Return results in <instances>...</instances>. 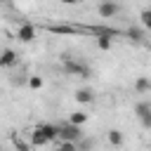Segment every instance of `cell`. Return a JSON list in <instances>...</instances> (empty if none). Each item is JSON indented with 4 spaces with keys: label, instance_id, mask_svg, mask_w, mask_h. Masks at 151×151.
<instances>
[{
    "label": "cell",
    "instance_id": "1",
    "mask_svg": "<svg viewBox=\"0 0 151 151\" xmlns=\"http://www.w3.org/2000/svg\"><path fill=\"white\" fill-rule=\"evenodd\" d=\"M61 68H64V73L76 76V78H90V76H92V71H90V66H87L85 61L73 59V57H68V54L61 57Z\"/></svg>",
    "mask_w": 151,
    "mask_h": 151
},
{
    "label": "cell",
    "instance_id": "2",
    "mask_svg": "<svg viewBox=\"0 0 151 151\" xmlns=\"http://www.w3.org/2000/svg\"><path fill=\"white\" fill-rule=\"evenodd\" d=\"M57 130H59V142H80L83 139V130L80 125H73L71 120L66 123H57Z\"/></svg>",
    "mask_w": 151,
    "mask_h": 151
},
{
    "label": "cell",
    "instance_id": "3",
    "mask_svg": "<svg viewBox=\"0 0 151 151\" xmlns=\"http://www.w3.org/2000/svg\"><path fill=\"white\" fill-rule=\"evenodd\" d=\"M97 14H99L101 19H113V17L120 14V5H118L116 0H101V2L97 5Z\"/></svg>",
    "mask_w": 151,
    "mask_h": 151
},
{
    "label": "cell",
    "instance_id": "4",
    "mask_svg": "<svg viewBox=\"0 0 151 151\" xmlns=\"http://www.w3.org/2000/svg\"><path fill=\"white\" fill-rule=\"evenodd\" d=\"M134 116L139 118L142 127L151 130V104H149V101H137V104H134Z\"/></svg>",
    "mask_w": 151,
    "mask_h": 151
},
{
    "label": "cell",
    "instance_id": "5",
    "mask_svg": "<svg viewBox=\"0 0 151 151\" xmlns=\"http://www.w3.org/2000/svg\"><path fill=\"white\" fill-rule=\"evenodd\" d=\"M35 35H38V28H35L33 24H21V26L17 28V40H19V42H24V45L33 42V40H35Z\"/></svg>",
    "mask_w": 151,
    "mask_h": 151
},
{
    "label": "cell",
    "instance_id": "6",
    "mask_svg": "<svg viewBox=\"0 0 151 151\" xmlns=\"http://www.w3.org/2000/svg\"><path fill=\"white\" fill-rule=\"evenodd\" d=\"M17 61H19L17 52H14L12 47H5V50H2V54H0V66H2V68H12Z\"/></svg>",
    "mask_w": 151,
    "mask_h": 151
},
{
    "label": "cell",
    "instance_id": "7",
    "mask_svg": "<svg viewBox=\"0 0 151 151\" xmlns=\"http://www.w3.org/2000/svg\"><path fill=\"white\" fill-rule=\"evenodd\" d=\"M35 130H40L42 134H47L50 142H59V130H57V125H52V123H38Z\"/></svg>",
    "mask_w": 151,
    "mask_h": 151
},
{
    "label": "cell",
    "instance_id": "8",
    "mask_svg": "<svg viewBox=\"0 0 151 151\" xmlns=\"http://www.w3.org/2000/svg\"><path fill=\"white\" fill-rule=\"evenodd\" d=\"M76 101L78 104H92L94 101V90L92 87H80V90H76Z\"/></svg>",
    "mask_w": 151,
    "mask_h": 151
},
{
    "label": "cell",
    "instance_id": "9",
    "mask_svg": "<svg viewBox=\"0 0 151 151\" xmlns=\"http://www.w3.org/2000/svg\"><path fill=\"white\" fill-rule=\"evenodd\" d=\"M106 139H109V144H111V146H116V149H118V146H123V142H125V137H123V132H120L118 127H111V130L106 132Z\"/></svg>",
    "mask_w": 151,
    "mask_h": 151
},
{
    "label": "cell",
    "instance_id": "10",
    "mask_svg": "<svg viewBox=\"0 0 151 151\" xmlns=\"http://www.w3.org/2000/svg\"><path fill=\"white\" fill-rule=\"evenodd\" d=\"M31 144H33V146H47V144H52V142L47 139V134H42L40 130L33 127V130H31Z\"/></svg>",
    "mask_w": 151,
    "mask_h": 151
},
{
    "label": "cell",
    "instance_id": "11",
    "mask_svg": "<svg viewBox=\"0 0 151 151\" xmlns=\"http://www.w3.org/2000/svg\"><path fill=\"white\" fill-rule=\"evenodd\" d=\"M134 92H139V94L151 92V78H149V76H139V78L134 80Z\"/></svg>",
    "mask_w": 151,
    "mask_h": 151
},
{
    "label": "cell",
    "instance_id": "12",
    "mask_svg": "<svg viewBox=\"0 0 151 151\" xmlns=\"http://www.w3.org/2000/svg\"><path fill=\"white\" fill-rule=\"evenodd\" d=\"M144 31H146L144 26H130V28L125 31V35H127L130 40H134V42H142V40H144Z\"/></svg>",
    "mask_w": 151,
    "mask_h": 151
},
{
    "label": "cell",
    "instance_id": "13",
    "mask_svg": "<svg viewBox=\"0 0 151 151\" xmlns=\"http://www.w3.org/2000/svg\"><path fill=\"white\" fill-rule=\"evenodd\" d=\"M94 38H97V47H99V50L106 52V50L113 47V40H111L113 35H111V33H99V35H94Z\"/></svg>",
    "mask_w": 151,
    "mask_h": 151
},
{
    "label": "cell",
    "instance_id": "14",
    "mask_svg": "<svg viewBox=\"0 0 151 151\" xmlns=\"http://www.w3.org/2000/svg\"><path fill=\"white\" fill-rule=\"evenodd\" d=\"M68 120H71L73 125H80V127H83V125L87 123V113H85V111H76V113H71Z\"/></svg>",
    "mask_w": 151,
    "mask_h": 151
},
{
    "label": "cell",
    "instance_id": "15",
    "mask_svg": "<svg viewBox=\"0 0 151 151\" xmlns=\"http://www.w3.org/2000/svg\"><path fill=\"white\" fill-rule=\"evenodd\" d=\"M54 151H80L76 142H54Z\"/></svg>",
    "mask_w": 151,
    "mask_h": 151
},
{
    "label": "cell",
    "instance_id": "16",
    "mask_svg": "<svg viewBox=\"0 0 151 151\" xmlns=\"http://www.w3.org/2000/svg\"><path fill=\"white\" fill-rule=\"evenodd\" d=\"M12 144H14V149H17V151H31V144H26L19 134H12Z\"/></svg>",
    "mask_w": 151,
    "mask_h": 151
},
{
    "label": "cell",
    "instance_id": "17",
    "mask_svg": "<svg viewBox=\"0 0 151 151\" xmlns=\"http://www.w3.org/2000/svg\"><path fill=\"white\" fill-rule=\"evenodd\" d=\"M139 24H142L146 31H151V9H142V12H139Z\"/></svg>",
    "mask_w": 151,
    "mask_h": 151
},
{
    "label": "cell",
    "instance_id": "18",
    "mask_svg": "<svg viewBox=\"0 0 151 151\" xmlns=\"http://www.w3.org/2000/svg\"><path fill=\"white\" fill-rule=\"evenodd\" d=\"M28 87L31 90H40L42 87V78L40 76H28Z\"/></svg>",
    "mask_w": 151,
    "mask_h": 151
},
{
    "label": "cell",
    "instance_id": "19",
    "mask_svg": "<svg viewBox=\"0 0 151 151\" xmlns=\"http://www.w3.org/2000/svg\"><path fill=\"white\" fill-rule=\"evenodd\" d=\"M92 146H94V142H92V139H87V137H83V139L78 142V149H80V151H90Z\"/></svg>",
    "mask_w": 151,
    "mask_h": 151
},
{
    "label": "cell",
    "instance_id": "20",
    "mask_svg": "<svg viewBox=\"0 0 151 151\" xmlns=\"http://www.w3.org/2000/svg\"><path fill=\"white\" fill-rule=\"evenodd\" d=\"M59 2H61V5H78L80 0H59Z\"/></svg>",
    "mask_w": 151,
    "mask_h": 151
},
{
    "label": "cell",
    "instance_id": "21",
    "mask_svg": "<svg viewBox=\"0 0 151 151\" xmlns=\"http://www.w3.org/2000/svg\"><path fill=\"white\" fill-rule=\"evenodd\" d=\"M149 151H151V149H149Z\"/></svg>",
    "mask_w": 151,
    "mask_h": 151
}]
</instances>
